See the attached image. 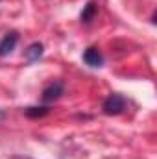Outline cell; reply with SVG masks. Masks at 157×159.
I'll use <instances>...</instances> for the list:
<instances>
[{
  "instance_id": "6da1fadb",
  "label": "cell",
  "mask_w": 157,
  "mask_h": 159,
  "mask_svg": "<svg viewBox=\"0 0 157 159\" xmlns=\"http://www.w3.org/2000/svg\"><path fill=\"white\" fill-rule=\"evenodd\" d=\"M126 106H128V102H126V98H124L122 94H118V93H111V94L104 100V104H102V111H104L105 115L115 117V115L124 113Z\"/></svg>"
},
{
  "instance_id": "7a4b0ae2",
  "label": "cell",
  "mask_w": 157,
  "mask_h": 159,
  "mask_svg": "<svg viewBox=\"0 0 157 159\" xmlns=\"http://www.w3.org/2000/svg\"><path fill=\"white\" fill-rule=\"evenodd\" d=\"M63 91H65L63 81H59V80L52 81V83H50V85H46V87H44V91H43V102L50 104V102L57 100V98L63 94Z\"/></svg>"
},
{
  "instance_id": "3957f363",
  "label": "cell",
  "mask_w": 157,
  "mask_h": 159,
  "mask_svg": "<svg viewBox=\"0 0 157 159\" xmlns=\"http://www.w3.org/2000/svg\"><path fill=\"white\" fill-rule=\"evenodd\" d=\"M17 43H19V34H17V32H7V34L4 35V39L0 41V57L9 56V54L15 50Z\"/></svg>"
},
{
  "instance_id": "277c9868",
  "label": "cell",
  "mask_w": 157,
  "mask_h": 159,
  "mask_svg": "<svg viewBox=\"0 0 157 159\" xmlns=\"http://www.w3.org/2000/svg\"><path fill=\"white\" fill-rule=\"evenodd\" d=\"M83 61L89 65V67H102L104 65V56L102 52L96 48V46H89L85 52H83Z\"/></svg>"
},
{
  "instance_id": "5b68a950",
  "label": "cell",
  "mask_w": 157,
  "mask_h": 159,
  "mask_svg": "<svg viewBox=\"0 0 157 159\" xmlns=\"http://www.w3.org/2000/svg\"><path fill=\"white\" fill-rule=\"evenodd\" d=\"M43 50H44V46H43L41 43H32V44L26 48L24 56H26V59H28L30 63H35L41 56H43Z\"/></svg>"
},
{
  "instance_id": "8992f818",
  "label": "cell",
  "mask_w": 157,
  "mask_h": 159,
  "mask_svg": "<svg viewBox=\"0 0 157 159\" xmlns=\"http://www.w3.org/2000/svg\"><path fill=\"white\" fill-rule=\"evenodd\" d=\"M94 13H96V6L92 4V2H89L87 6H85V9L81 11V22H91L92 20V17H94Z\"/></svg>"
},
{
  "instance_id": "52a82bcc",
  "label": "cell",
  "mask_w": 157,
  "mask_h": 159,
  "mask_svg": "<svg viewBox=\"0 0 157 159\" xmlns=\"http://www.w3.org/2000/svg\"><path fill=\"white\" fill-rule=\"evenodd\" d=\"M48 107H28L26 109V115L30 117V119H37V117H44V115H48Z\"/></svg>"
},
{
  "instance_id": "ba28073f",
  "label": "cell",
  "mask_w": 157,
  "mask_h": 159,
  "mask_svg": "<svg viewBox=\"0 0 157 159\" xmlns=\"http://www.w3.org/2000/svg\"><path fill=\"white\" fill-rule=\"evenodd\" d=\"M15 159H30V157H15Z\"/></svg>"
},
{
  "instance_id": "9c48e42d",
  "label": "cell",
  "mask_w": 157,
  "mask_h": 159,
  "mask_svg": "<svg viewBox=\"0 0 157 159\" xmlns=\"http://www.w3.org/2000/svg\"><path fill=\"white\" fill-rule=\"evenodd\" d=\"M0 120H2V113H0Z\"/></svg>"
}]
</instances>
